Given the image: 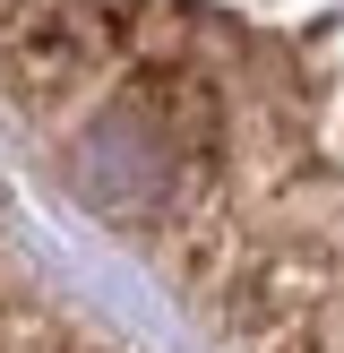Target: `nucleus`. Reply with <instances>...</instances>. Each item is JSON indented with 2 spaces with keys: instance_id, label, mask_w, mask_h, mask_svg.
<instances>
[{
  "instance_id": "f257e3e1",
  "label": "nucleus",
  "mask_w": 344,
  "mask_h": 353,
  "mask_svg": "<svg viewBox=\"0 0 344 353\" xmlns=\"http://www.w3.org/2000/svg\"><path fill=\"white\" fill-rule=\"evenodd\" d=\"M0 121L198 353H344V0H0Z\"/></svg>"
},
{
  "instance_id": "f03ea898",
  "label": "nucleus",
  "mask_w": 344,
  "mask_h": 353,
  "mask_svg": "<svg viewBox=\"0 0 344 353\" xmlns=\"http://www.w3.org/2000/svg\"><path fill=\"white\" fill-rule=\"evenodd\" d=\"M0 353H138V345L120 327H103L78 293H61L0 233Z\"/></svg>"
}]
</instances>
